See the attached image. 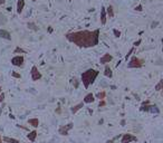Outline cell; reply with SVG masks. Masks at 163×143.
Masks as SVG:
<instances>
[{
	"label": "cell",
	"mask_w": 163,
	"mask_h": 143,
	"mask_svg": "<svg viewBox=\"0 0 163 143\" xmlns=\"http://www.w3.org/2000/svg\"><path fill=\"white\" fill-rule=\"evenodd\" d=\"M106 143H114V140H108Z\"/></svg>",
	"instance_id": "cell-34"
},
{
	"label": "cell",
	"mask_w": 163,
	"mask_h": 143,
	"mask_svg": "<svg viewBox=\"0 0 163 143\" xmlns=\"http://www.w3.org/2000/svg\"><path fill=\"white\" fill-rule=\"evenodd\" d=\"M0 143H2V139H1V136H0Z\"/></svg>",
	"instance_id": "cell-36"
},
{
	"label": "cell",
	"mask_w": 163,
	"mask_h": 143,
	"mask_svg": "<svg viewBox=\"0 0 163 143\" xmlns=\"http://www.w3.org/2000/svg\"><path fill=\"white\" fill-rule=\"evenodd\" d=\"M25 8V0H18L17 2V13L21 14Z\"/></svg>",
	"instance_id": "cell-12"
},
{
	"label": "cell",
	"mask_w": 163,
	"mask_h": 143,
	"mask_svg": "<svg viewBox=\"0 0 163 143\" xmlns=\"http://www.w3.org/2000/svg\"><path fill=\"white\" fill-rule=\"evenodd\" d=\"M106 105V103L105 102H104V101H102V102H100V107H101V106H105Z\"/></svg>",
	"instance_id": "cell-32"
},
{
	"label": "cell",
	"mask_w": 163,
	"mask_h": 143,
	"mask_svg": "<svg viewBox=\"0 0 163 143\" xmlns=\"http://www.w3.org/2000/svg\"><path fill=\"white\" fill-rule=\"evenodd\" d=\"M100 75V72L97 69H93V68H90L87 69L86 72H84L82 74V82L84 84L85 89H88L91 84L94 83V81L96 80V77Z\"/></svg>",
	"instance_id": "cell-2"
},
{
	"label": "cell",
	"mask_w": 163,
	"mask_h": 143,
	"mask_svg": "<svg viewBox=\"0 0 163 143\" xmlns=\"http://www.w3.org/2000/svg\"><path fill=\"white\" fill-rule=\"evenodd\" d=\"M37 134H38V133H37V131H31V132H30L29 134L27 135V138H28L29 141L34 142V141L36 140V138H37Z\"/></svg>",
	"instance_id": "cell-15"
},
{
	"label": "cell",
	"mask_w": 163,
	"mask_h": 143,
	"mask_svg": "<svg viewBox=\"0 0 163 143\" xmlns=\"http://www.w3.org/2000/svg\"><path fill=\"white\" fill-rule=\"evenodd\" d=\"M6 21H7V19H6L5 15L0 14V26H1V25H4V24H6Z\"/></svg>",
	"instance_id": "cell-22"
},
{
	"label": "cell",
	"mask_w": 163,
	"mask_h": 143,
	"mask_svg": "<svg viewBox=\"0 0 163 143\" xmlns=\"http://www.w3.org/2000/svg\"><path fill=\"white\" fill-rule=\"evenodd\" d=\"M113 34H114V36L115 37H119V36H121V31H119V30H117V29H113Z\"/></svg>",
	"instance_id": "cell-25"
},
{
	"label": "cell",
	"mask_w": 163,
	"mask_h": 143,
	"mask_svg": "<svg viewBox=\"0 0 163 143\" xmlns=\"http://www.w3.org/2000/svg\"><path fill=\"white\" fill-rule=\"evenodd\" d=\"M133 50H134V48H131L130 51H128V53L126 54V56H125V59H127V57H130V55H131L132 53H133Z\"/></svg>",
	"instance_id": "cell-29"
},
{
	"label": "cell",
	"mask_w": 163,
	"mask_h": 143,
	"mask_svg": "<svg viewBox=\"0 0 163 143\" xmlns=\"http://www.w3.org/2000/svg\"><path fill=\"white\" fill-rule=\"evenodd\" d=\"M1 90H2V89H1V87H0V93H1Z\"/></svg>",
	"instance_id": "cell-37"
},
{
	"label": "cell",
	"mask_w": 163,
	"mask_h": 143,
	"mask_svg": "<svg viewBox=\"0 0 163 143\" xmlns=\"http://www.w3.org/2000/svg\"><path fill=\"white\" fill-rule=\"evenodd\" d=\"M31 1H36V0H31Z\"/></svg>",
	"instance_id": "cell-38"
},
{
	"label": "cell",
	"mask_w": 163,
	"mask_h": 143,
	"mask_svg": "<svg viewBox=\"0 0 163 143\" xmlns=\"http://www.w3.org/2000/svg\"><path fill=\"white\" fill-rule=\"evenodd\" d=\"M30 75H31V80L32 81H39L41 78V74L40 72L38 71V68L36 66H32L31 67V72H30Z\"/></svg>",
	"instance_id": "cell-7"
},
{
	"label": "cell",
	"mask_w": 163,
	"mask_h": 143,
	"mask_svg": "<svg viewBox=\"0 0 163 143\" xmlns=\"http://www.w3.org/2000/svg\"><path fill=\"white\" fill-rule=\"evenodd\" d=\"M144 64V60L139 58V57H132L130 63H128V67L130 68H141Z\"/></svg>",
	"instance_id": "cell-4"
},
{
	"label": "cell",
	"mask_w": 163,
	"mask_h": 143,
	"mask_svg": "<svg viewBox=\"0 0 163 143\" xmlns=\"http://www.w3.org/2000/svg\"><path fill=\"white\" fill-rule=\"evenodd\" d=\"M4 4H5V0H0V6L4 5Z\"/></svg>",
	"instance_id": "cell-35"
},
{
	"label": "cell",
	"mask_w": 163,
	"mask_h": 143,
	"mask_svg": "<svg viewBox=\"0 0 163 143\" xmlns=\"http://www.w3.org/2000/svg\"><path fill=\"white\" fill-rule=\"evenodd\" d=\"M106 19H107V15L105 11V7H102L101 8V24H102V25H105Z\"/></svg>",
	"instance_id": "cell-11"
},
{
	"label": "cell",
	"mask_w": 163,
	"mask_h": 143,
	"mask_svg": "<svg viewBox=\"0 0 163 143\" xmlns=\"http://www.w3.org/2000/svg\"><path fill=\"white\" fill-rule=\"evenodd\" d=\"M158 25H159V23H158V21H155V23H153V24H152V28H154V27H155V26H158Z\"/></svg>",
	"instance_id": "cell-33"
},
{
	"label": "cell",
	"mask_w": 163,
	"mask_h": 143,
	"mask_svg": "<svg viewBox=\"0 0 163 143\" xmlns=\"http://www.w3.org/2000/svg\"><path fill=\"white\" fill-rule=\"evenodd\" d=\"M162 87H163V81L161 80L158 84L155 85V91H158V92H160V91H162Z\"/></svg>",
	"instance_id": "cell-20"
},
{
	"label": "cell",
	"mask_w": 163,
	"mask_h": 143,
	"mask_svg": "<svg viewBox=\"0 0 163 143\" xmlns=\"http://www.w3.org/2000/svg\"><path fill=\"white\" fill-rule=\"evenodd\" d=\"M28 123H29L31 126H34V127H38V125H39V120H38V118H29V120H28Z\"/></svg>",
	"instance_id": "cell-16"
},
{
	"label": "cell",
	"mask_w": 163,
	"mask_h": 143,
	"mask_svg": "<svg viewBox=\"0 0 163 143\" xmlns=\"http://www.w3.org/2000/svg\"><path fill=\"white\" fill-rule=\"evenodd\" d=\"M24 63H25V58L21 55H17V56L12 57V59H11V64L14 66H16V67H23Z\"/></svg>",
	"instance_id": "cell-5"
},
{
	"label": "cell",
	"mask_w": 163,
	"mask_h": 143,
	"mask_svg": "<svg viewBox=\"0 0 163 143\" xmlns=\"http://www.w3.org/2000/svg\"><path fill=\"white\" fill-rule=\"evenodd\" d=\"M74 124L73 123H68L67 125H64V126H60L59 130H58V133H59L60 135H68L69 131L73 129Z\"/></svg>",
	"instance_id": "cell-6"
},
{
	"label": "cell",
	"mask_w": 163,
	"mask_h": 143,
	"mask_svg": "<svg viewBox=\"0 0 163 143\" xmlns=\"http://www.w3.org/2000/svg\"><path fill=\"white\" fill-rule=\"evenodd\" d=\"M95 101V98H94V95L92 93L90 94H87V95L85 96V98H84V103H87V104H90V103H93Z\"/></svg>",
	"instance_id": "cell-13"
},
{
	"label": "cell",
	"mask_w": 163,
	"mask_h": 143,
	"mask_svg": "<svg viewBox=\"0 0 163 143\" xmlns=\"http://www.w3.org/2000/svg\"><path fill=\"white\" fill-rule=\"evenodd\" d=\"M0 38L6 39V40H11V35L8 30L6 29H0Z\"/></svg>",
	"instance_id": "cell-9"
},
{
	"label": "cell",
	"mask_w": 163,
	"mask_h": 143,
	"mask_svg": "<svg viewBox=\"0 0 163 143\" xmlns=\"http://www.w3.org/2000/svg\"><path fill=\"white\" fill-rule=\"evenodd\" d=\"M112 59H113V56H112V55H110V54H104L103 56L101 57L100 62H101V64H107V63H110Z\"/></svg>",
	"instance_id": "cell-10"
},
{
	"label": "cell",
	"mask_w": 163,
	"mask_h": 143,
	"mask_svg": "<svg viewBox=\"0 0 163 143\" xmlns=\"http://www.w3.org/2000/svg\"><path fill=\"white\" fill-rule=\"evenodd\" d=\"M136 136H134L133 134H130V133H126L122 136V140L121 142L122 143H131L132 141H136Z\"/></svg>",
	"instance_id": "cell-8"
},
{
	"label": "cell",
	"mask_w": 163,
	"mask_h": 143,
	"mask_svg": "<svg viewBox=\"0 0 163 143\" xmlns=\"http://www.w3.org/2000/svg\"><path fill=\"white\" fill-rule=\"evenodd\" d=\"M141 42H142V40H141V39H139V40H137V41H135V42H134V47L139 46V45L141 44Z\"/></svg>",
	"instance_id": "cell-31"
},
{
	"label": "cell",
	"mask_w": 163,
	"mask_h": 143,
	"mask_svg": "<svg viewBox=\"0 0 163 143\" xmlns=\"http://www.w3.org/2000/svg\"><path fill=\"white\" fill-rule=\"evenodd\" d=\"M5 100V94L4 93H0V103H2Z\"/></svg>",
	"instance_id": "cell-30"
},
{
	"label": "cell",
	"mask_w": 163,
	"mask_h": 143,
	"mask_svg": "<svg viewBox=\"0 0 163 143\" xmlns=\"http://www.w3.org/2000/svg\"><path fill=\"white\" fill-rule=\"evenodd\" d=\"M82 107H84V103H79V104L77 105H75L74 107L72 108V113L73 114H75V113H77V111H79Z\"/></svg>",
	"instance_id": "cell-17"
},
{
	"label": "cell",
	"mask_w": 163,
	"mask_h": 143,
	"mask_svg": "<svg viewBox=\"0 0 163 143\" xmlns=\"http://www.w3.org/2000/svg\"><path fill=\"white\" fill-rule=\"evenodd\" d=\"M66 39L74 45L83 48L95 47L100 40V29L95 30H81L66 34Z\"/></svg>",
	"instance_id": "cell-1"
},
{
	"label": "cell",
	"mask_w": 163,
	"mask_h": 143,
	"mask_svg": "<svg viewBox=\"0 0 163 143\" xmlns=\"http://www.w3.org/2000/svg\"><path fill=\"white\" fill-rule=\"evenodd\" d=\"M28 27H29L30 29L35 30V31H37V30H38V27H37V26H36L34 23H29V24H28Z\"/></svg>",
	"instance_id": "cell-23"
},
{
	"label": "cell",
	"mask_w": 163,
	"mask_h": 143,
	"mask_svg": "<svg viewBox=\"0 0 163 143\" xmlns=\"http://www.w3.org/2000/svg\"><path fill=\"white\" fill-rule=\"evenodd\" d=\"M15 54H18V53H21V54H25V50L23 49V48H20V47H17L16 49H15V51H14Z\"/></svg>",
	"instance_id": "cell-24"
},
{
	"label": "cell",
	"mask_w": 163,
	"mask_h": 143,
	"mask_svg": "<svg viewBox=\"0 0 163 143\" xmlns=\"http://www.w3.org/2000/svg\"><path fill=\"white\" fill-rule=\"evenodd\" d=\"M104 75L106 76V77H112L113 76V72H112V69H111L110 66H106L105 67V71H104Z\"/></svg>",
	"instance_id": "cell-19"
},
{
	"label": "cell",
	"mask_w": 163,
	"mask_h": 143,
	"mask_svg": "<svg viewBox=\"0 0 163 143\" xmlns=\"http://www.w3.org/2000/svg\"><path fill=\"white\" fill-rule=\"evenodd\" d=\"M2 140L6 142V143H19V141L14 138H8V136H4L2 138Z\"/></svg>",
	"instance_id": "cell-18"
},
{
	"label": "cell",
	"mask_w": 163,
	"mask_h": 143,
	"mask_svg": "<svg viewBox=\"0 0 163 143\" xmlns=\"http://www.w3.org/2000/svg\"><path fill=\"white\" fill-rule=\"evenodd\" d=\"M135 10H136V11H142V10H143V7H142V5H139V6H136V7H135Z\"/></svg>",
	"instance_id": "cell-28"
},
{
	"label": "cell",
	"mask_w": 163,
	"mask_h": 143,
	"mask_svg": "<svg viewBox=\"0 0 163 143\" xmlns=\"http://www.w3.org/2000/svg\"><path fill=\"white\" fill-rule=\"evenodd\" d=\"M105 96H106L105 92H100V93L96 94V97H97V98H100V100H104V98H105Z\"/></svg>",
	"instance_id": "cell-21"
},
{
	"label": "cell",
	"mask_w": 163,
	"mask_h": 143,
	"mask_svg": "<svg viewBox=\"0 0 163 143\" xmlns=\"http://www.w3.org/2000/svg\"><path fill=\"white\" fill-rule=\"evenodd\" d=\"M11 76H12V77H16V78H21V75L18 74V73H16V72L11 73Z\"/></svg>",
	"instance_id": "cell-27"
},
{
	"label": "cell",
	"mask_w": 163,
	"mask_h": 143,
	"mask_svg": "<svg viewBox=\"0 0 163 143\" xmlns=\"http://www.w3.org/2000/svg\"><path fill=\"white\" fill-rule=\"evenodd\" d=\"M105 11H106V15H108L110 18L114 17V9H113V6L110 5L107 8H105Z\"/></svg>",
	"instance_id": "cell-14"
},
{
	"label": "cell",
	"mask_w": 163,
	"mask_h": 143,
	"mask_svg": "<svg viewBox=\"0 0 163 143\" xmlns=\"http://www.w3.org/2000/svg\"><path fill=\"white\" fill-rule=\"evenodd\" d=\"M140 109L142 112H150V113H156V114L160 113V109H159L158 106H156V105H150L149 101L144 102Z\"/></svg>",
	"instance_id": "cell-3"
},
{
	"label": "cell",
	"mask_w": 163,
	"mask_h": 143,
	"mask_svg": "<svg viewBox=\"0 0 163 143\" xmlns=\"http://www.w3.org/2000/svg\"><path fill=\"white\" fill-rule=\"evenodd\" d=\"M73 85H74V87H75V89H77V87H78L79 83H78L77 78H74V80H73Z\"/></svg>",
	"instance_id": "cell-26"
}]
</instances>
